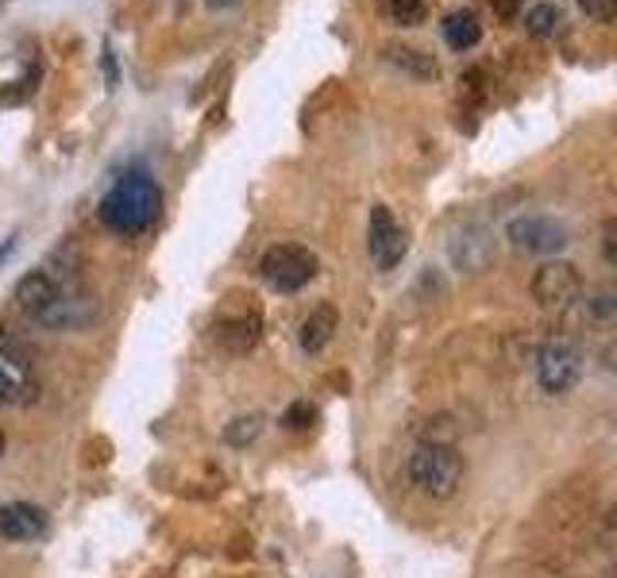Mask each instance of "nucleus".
Here are the masks:
<instances>
[{"label":"nucleus","mask_w":617,"mask_h":578,"mask_svg":"<svg viewBox=\"0 0 617 578\" xmlns=\"http://www.w3.org/2000/svg\"><path fill=\"white\" fill-rule=\"evenodd\" d=\"M15 308L31 324L51 331H82L100 320L97 293L74 274V266H62L58 259L23 274V282L15 285Z\"/></svg>","instance_id":"1"},{"label":"nucleus","mask_w":617,"mask_h":578,"mask_svg":"<svg viewBox=\"0 0 617 578\" xmlns=\"http://www.w3.org/2000/svg\"><path fill=\"white\" fill-rule=\"evenodd\" d=\"M159 208H162V193H159V185H154V177L143 174V170H131V174H123L120 182L105 193V200H100V220L112 231H120V236H136V231L151 228Z\"/></svg>","instance_id":"2"},{"label":"nucleus","mask_w":617,"mask_h":578,"mask_svg":"<svg viewBox=\"0 0 617 578\" xmlns=\"http://www.w3.org/2000/svg\"><path fill=\"white\" fill-rule=\"evenodd\" d=\"M463 455L455 451V444H421L409 455V482L432 501L455 498V490L463 486Z\"/></svg>","instance_id":"3"},{"label":"nucleus","mask_w":617,"mask_h":578,"mask_svg":"<svg viewBox=\"0 0 617 578\" xmlns=\"http://www.w3.org/2000/svg\"><path fill=\"white\" fill-rule=\"evenodd\" d=\"M321 262L301 243H274L259 254V277L278 293H297L316 277Z\"/></svg>","instance_id":"4"},{"label":"nucleus","mask_w":617,"mask_h":578,"mask_svg":"<svg viewBox=\"0 0 617 578\" xmlns=\"http://www.w3.org/2000/svg\"><path fill=\"white\" fill-rule=\"evenodd\" d=\"M578 378H583V347H578V339H571V336L544 339L537 351L540 390L552 393V397H563V393L575 390Z\"/></svg>","instance_id":"5"},{"label":"nucleus","mask_w":617,"mask_h":578,"mask_svg":"<svg viewBox=\"0 0 617 578\" xmlns=\"http://www.w3.org/2000/svg\"><path fill=\"white\" fill-rule=\"evenodd\" d=\"M529 293H532V301L544 308H567V305H575L578 293H583V274H578L575 262L548 259V262H540L537 274H532Z\"/></svg>","instance_id":"6"},{"label":"nucleus","mask_w":617,"mask_h":578,"mask_svg":"<svg viewBox=\"0 0 617 578\" xmlns=\"http://www.w3.org/2000/svg\"><path fill=\"white\" fill-rule=\"evenodd\" d=\"M506 239L517 247V251H529V254H560L563 247L571 243V231L563 228L560 220L552 216H513L506 223Z\"/></svg>","instance_id":"7"},{"label":"nucleus","mask_w":617,"mask_h":578,"mask_svg":"<svg viewBox=\"0 0 617 578\" xmlns=\"http://www.w3.org/2000/svg\"><path fill=\"white\" fill-rule=\"evenodd\" d=\"M367 251H370V259H375L378 270L398 266V262L405 259V251H409L405 228H401L398 216H393L386 205H375V208H370V220H367Z\"/></svg>","instance_id":"8"},{"label":"nucleus","mask_w":617,"mask_h":578,"mask_svg":"<svg viewBox=\"0 0 617 578\" xmlns=\"http://www.w3.org/2000/svg\"><path fill=\"white\" fill-rule=\"evenodd\" d=\"M494 247L498 243H494V231L486 223H463L447 243V259L463 274H478L494 262Z\"/></svg>","instance_id":"9"},{"label":"nucleus","mask_w":617,"mask_h":578,"mask_svg":"<svg viewBox=\"0 0 617 578\" xmlns=\"http://www.w3.org/2000/svg\"><path fill=\"white\" fill-rule=\"evenodd\" d=\"M46 528H51V516L39 505H31V501H8V505H0V536L12 539V544H28V539L46 536Z\"/></svg>","instance_id":"10"},{"label":"nucleus","mask_w":617,"mask_h":578,"mask_svg":"<svg viewBox=\"0 0 617 578\" xmlns=\"http://www.w3.org/2000/svg\"><path fill=\"white\" fill-rule=\"evenodd\" d=\"M259 331H262L259 313L247 305H236V313H224L220 320H216V339H220V347H228V351H236V355L251 351V347L259 343Z\"/></svg>","instance_id":"11"},{"label":"nucleus","mask_w":617,"mask_h":578,"mask_svg":"<svg viewBox=\"0 0 617 578\" xmlns=\"http://www.w3.org/2000/svg\"><path fill=\"white\" fill-rule=\"evenodd\" d=\"M336 328H339V313H336V305H316L313 313L301 320V328H297V343H301V351L305 355H321L324 347L332 343V336H336Z\"/></svg>","instance_id":"12"},{"label":"nucleus","mask_w":617,"mask_h":578,"mask_svg":"<svg viewBox=\"0 0 617 578\" xmlns=\"http://www.w3.org/2000/svg\"><path fill=\"white\" fill-rule=\"evenodd\" d=\"M39 393V382L31 378V367L12 359H0V405L15 408V405H31Z\"/></svg>","instance_id":"13"},{"label":"nucleus","mask_w":617,"mask_h":578,"mask_svg":"<svg viewBox=\"0 0 617 578\" xmlns=\"http://www.w3.org/2000/svg\"><path fill=\"white\" fill-rule=\"evenodd\" d=\"M444 39L452 51H470L483 39V23H478L475 12H452L444 20Z\"/></svg>","instance_id":"14"},{"label":"nucleus","mask_w":617,"mask_h":578,"mask_svg":"<svg viewBox=\"0 0 617 578\" xmlns=\"http://www.w3.org/2000/svg\"><path fill=\"white\" fill-rule=\"evenodd\" d=\"M524 31H529L532 39H555L563 31V8L548 4V0L532 4L529 12H524Z\"/></svg>","instance_id":"15"},{"label":"nucleus","mask_w":617,"mask_h":578,"mask_svg":"<svg viewBox=\"0 0 617 578\" xmlns=\"http://www.w3.org/2000/svg\"><path fill=\"white\" fill-rule=\"evenodd\" d=\"M386 58L393 62L398 69H405L409 77H436V62H432V54L416 51V46H386Z\"/></svg>","instance_id":"16"},{"label":"nucleus","mask_w":617,"mask_h":578,"mask_svg":"<svg viewBox=\"0 0 617 578\" xmlns=\"http://www.w3.org/2000/svg\"><path fill=\"white\" fill-rule=\"evenodd\" d=\"M583 305H586V316H591V320L617 328V282L598 285V290H594L591 297L583 301Z\"/></svg>","instance_id":"17"},{"label":"nucleus","mask_w":617,"mask_h":578,"mask_svg":"<svg viewBox=\"0 0 617 578\" xmlns=\"http://www.w3.org/2000/svg\"><path fill=\"white\" fill-rule=\"evenodd\" d=\"M386 12L401 28H416V23L429 20V0H386Z\"/></svg>","instance_id":"18"},{"label":"nucleus","mask_w":617,"mask_h":578,"mask_svg":"<svg viewBox=\"0 0 617 578\" xmlns=\"http://www.w3.org/2000/svg\"><path fill=\"white\" fill-rule=\"evenodd\" d=\"M262 424H267V421H262L259 413L236 416V421H231L228 428H224V444H231V447H247V444H251V439L262 432Z\"/></svg>","instance_id":"19"},{"label":"nucleus","mask_w":617,"mask_h":578,"mask_svg":"<svg viewBox=\"0 0 617 578\" xmlns=\"http://www.w3.org/2000/svg\"><path fill=\"white\" fill-rule=\"evenodd\" d=\"M316 421V408L308 405V401H297V405H290L285 408V416H282V428H290V432H297V428H308V424Z\"/></svg>","instance_id":"20"},{"label":"nucleus","mask_w":617,"mask_h":578,"mask_svg":"<svg viewBox=\"0 0 617 578\" xmlns=\"http://www.w3.org/2000/svg\"><path fill=\"white\" fill-rule=\"evenodd\" d=\"M578 8H583V12L591 15L594 23L617 20V0H578Z\"/></svg>","instance_id":"21"},{"label":"nucleus","mask_w":617,"mask_h":578,"mask_svg":"<svg viewBox=\"0 0 617 578\" xmlns=\"http://www.w3.org/2000/svg\"><path fill=\"white\" fill-rule=\"evenodd\" d=\"M602 259L617 270V216H609V220L602 223Z\"/></svg>","instance_id":"22"},{"label":"nucleus","mask_w":617,"mask_h":578,"mask_svg":"<svg viewBox=\"0 0 617 578\" xmlns=\"http://www.w3.org/2000/svg\"><path fill=\"white\" fill-rule=\"evenodd\" d=\"M486 4H490V8H494V12H498V15H513L517 8L524 4V0H486Z\"/></svg>","instance_id":"23"},{"label":"nucleus","mask_w":617,"mask_h":578,"mask_svg":"<svg viewBox=\"0 0 617 578\" xmlns=\"http://www.w3.org/2000/svg\"><path fill=\"white\" fill-rule=\"evenodd\" d=\"M606 524H609V528H617V501H614V505H609V513H606Z\"/></svg>","instance_id":"24"},{"label":"nucleus","mask_w":617,"mask_h":578,"mask_svg":"<svg viewBox=\"0 0 617 578\" xmlns=\"http://www.w3.org/2000/svg\"><path fill=\"white\" fill-rule=\"evenodd\" d=\"M208 4H213V8H236L239 0H208Z\"/></svg>","instance_id":"25"},{"label":"nucleus","mask_w":617,"mask_h":578,"mask_svg":"<svg viewBox=\"0 0 617 578\" xmlns=\"http://www.w3.org/2000/svg\"><path fill=\"white\" fill-rule=\"evenodd\" d=\"M4 447H8V436L0 432V459H4Z\"/></svg>","instance_id":"26"}]
</instances>
